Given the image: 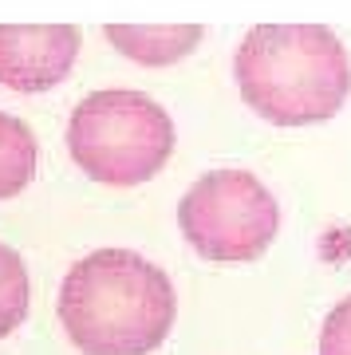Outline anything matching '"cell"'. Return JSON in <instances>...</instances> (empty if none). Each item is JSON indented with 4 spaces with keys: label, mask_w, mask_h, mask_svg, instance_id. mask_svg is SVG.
I'll return each instance as SVG.
<instances>
[{
    "label": "cell",
    "mask_w": 351,
    "mask_h": 355,
    "mask_svg": "<svg viewBox=\"0 0 351 355\" xmlns=\"http://www.w3.org/2000/svg\"><path fill=\"white\" fill-rule=\"evenodd\" d=\"M178 312L162 268L130 249H95L60 284V320L87 355H146L170 336Z\"/></svg>",
    "instance_id": "1"
},
{
    "label": "cell",
    "mask_w": 351,
    "mask_h": 355,
    "mask_svg": "<svg viewBox=\"0 0 351 355\" xmlns=\"http://www.w3.org/2000/svg\"><path fill=\"white\" fill-rule=\"evenodd\" d=\"M237 87L252 111L280 127L324 123L351 91L343 40L324 24H261L241 40Z\"/></svg>",
    "instance_id": "2"
},
{
    "label": "cell",
    "mask_w": 351,
    "mask_h": 355,
    "mask_svg": "<svg viewBox=\"0 0 351 355\" xmlns=\"http://www.w3.org/2000/svg\"><path fill=\"white\" fill-rule=\"evenodd\" d=\"M67 150L103 186H142L174 150V123L151 95L107 87L71 111Z\"/></svg>",
    "instance_id": "3"
},
{
    "label": "cell",
    "mask_w": 351,
    "mask_h": 355,
    "mask_svg": "<svg viewBox=\"0 0 351 355\" xmlns=\"http://www.w3.org/2000/svg\"><path fill=\"white\" fill-rule=\"evenodd\" d=\"M178 225L205 261H252L273 245L280 205L249 170H214L186 190Z\"/></svg>",
    "instance_id": "4"
},
{
    "label": "cell",
    "mask_w": 351,
    "mask_h": 355,
    "mask_svg": "<svg viewBox=\"0 0 351 355\" xmlns=\"http://www.w3.org/2000/svg\"><path fill=\"white\" fill-rule=\"evenodd\" d=\"M79 55V28L71 24H0V83L12 91L55 87Z\"/></svg>",
    "instance_id": "5"
},
{
    "label": "cell",
    "mask_w": 351,
    "mask_h": 355,
    "mask_svg": "<svg viewBox=\"0 0 351 355\" xmlns=\"http://www.w3.org/2000/svg\"><path fill=\"white\" fill-rule=\"evenodd\" d=\"M107 40L123 48L138 64H174L186 51L198 48L201 28L198 24H170V28H130V24H107Z\"/></svg>",
    "instance_id": "6"
},
{
    "label": "cell",
    "mask_w": 351,
    "mask_h": 355,
    "mask_svg": "<svg viewBox=\"0 0 351 355\" xmlns=\"http://www.w3.org/2000/svg\"><path fill=\"white\" fill-rule=\"evenodd\" d=\"M36 135L16 114L0 111V198H16L36 178Z\"/></svg>",
    "instance_id": "7"
},
{
    "label": "cell",
    "mask_w": 351,
    "mask_h": 355,
    "mask_svg": "<svg viewBox=\"0 0 351 355\" xmlns=\"http://www.w3.org/2000/svg\"><path fill=\"white\" fill-rule=\"evenodd\" d=\"M28 300H32V284H28L24 261L16 249L0 245V340L24 324Z\"/></svg>",
    "instance_id": "8"
},
{
    "label": "cell",
    "mask_w": 351,
    "mask_h": 355,
    "mask_svg": "<svg viewBox=\"0 0 351 355\" xmlns=\"http://www.w3.org/2000/svg\"><path fill=\"white\" fill-rule=\"evenodd\" d=\"M320 355H351V296H343L324 320Z\"/></svg>",
    "instance_id": "9"
}]
</instances>
